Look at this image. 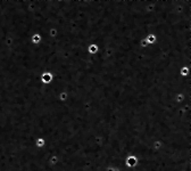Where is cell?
Returning <instances> with one entry per match:
<instances>
[{
  "label": "cell",
  "instance_id": "6da1fadb",
  "mask_svg": "<svg viewBox=\"0 0 191 171\" xmlns=\"http://www.w3.org/2000/svg\"><path fill=\"white\" fill-rule=\"evenodd\" d=\"M139 164V159L133 154H129V155L125 157L124 161V166L126 169H133L135 166H138Z\"/></svg>",
  "mask_w": 191,
  "mask_h": 171
},
{
  "label": "cell",
  "instance_id": "7a4b0ae2",
  "mask_svg": "<svg viewBox=\"0 0 191 171\" xmlns=\"http://www.w3.org/2000/svg\"><path fill=\"white\" fill-rule=\"evenodd\" d=\"M52 80H54V74L51 72H43L40 77V81L43 84H49L52 82Z\"/></svg>",
  "mask_w": 191,
  "mask_h": 171
},
{
  "label": "cell",
  "instance_id": "3957f363",
  "mask_svg": "<svg viewBox=\"0 0 191 171\" xmlns=\"http://www.w3.org/2000/svg\"><path fill=\"white\" fill-rule=\"evenodd\" d=\"M99 50V46L98 43H96V42H92V43H90L87 48V52H88L89 55H96Z\"/></svg>",
  "mask_w": 191,
  "mask_h": 171
},
{
  "label": "cell",
  "instance_id": "277c9868",
  "mask_svg": "<svg viewBox=\"0 0 191 171\" xmlns=\"http://www.w3.org/2000/svg\"><path fill=\"white\" fill-rule=\"evenodd\" d=\"M42 41V36L39 32H35L31 36V42L33 45H39Z\"/></svg>",
  "mask_w": 191,
  "mask_h": 171
},
{
  "label": "cell",
  "instance_id": "5b68a950",
  "mask_svg": "<svg viewBox=\"0 0 191 171\" xmlns=\"http://www.w3.org/2000/svg\"><path fill=\"white\" fill-rule=\"evenodd\" d=\"M34 145L38 147V148H43V147H46L47 145V141H46V138H43V137H38L34 141Z\"/></svg>",
  "mask_w": 191,
  "mask_h": 171
},
{
  "label": "cell",
  "instance_id": "8992f818",
  "mask_svg": "<svg viewBox=\"0 0 191 171\" xmlns=\"http://www.w3.org/2000/svg\"><path fill=\"white\" fill-rule=\"evenodd\" d=\"M191 74V66H182L180 68V75L182 78L189 77Z\"/></svg>",
  "mask_w": 191,
  "mask_h": 171
},
{
  "label": "cell",
  "instance_id": "52a82bcc",
  "mask_svg": "<svg viewBox=\"0 0 191 171\" xmlns=\"http://www.w3.org/2000/svg\"><path fill=\"white\" fill-rule=\"evenodd\" d=\"M68 97H69V93L66 90H63V91H60V93H58V100L62 102V103L68 100Z\"/></svg>",
  "mask_w": 191,
  "mask_h": 171
},
{
  "label": "cell",
  "instance_id": "ba28073f",
  "mask_svg": "<svg viewBox=\"0 0 191 171\" xmlns=\"http://www.w3.org/2000/svg\"><path fill=\"white\" fill-rule=\"evenodd\" d=\"M146 40L148 42V45H154L157 41V36L155 33H149V34L146 36Z\"/></svg>",
  "mask_w": 191,
  "mask_h": 171
},
{
  "label": "cell",
  "instance_id": "9c48e42d",
  "mask_svg": "<svg viewBox=\"0 0 191 171\" xmlns=\"http://www.w3.org/2000/svg\"><path fill=\"white\" fill-rule=\"evenodd\" d=\"M139 46L141 47V48H147L148 46H150V45H148V42H147V40H146V36H145V38H142V39L140 40Z\"/></svg>",
  "mask_w": 191,
  "mask_h": 171
}]
</instances>
